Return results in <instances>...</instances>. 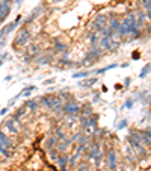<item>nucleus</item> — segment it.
<instances>
[{
    "instance_id": "f257e3e1",
    "label": "nucleus",
    "mask_w": 151,
    "mask_h": 171,
    "mask_svg": "<svg viewBox=\"0 0 151 171\" xmlns=\"http://www.w3.org/2000/svg\"><path fill=\"white\" fill-rule=\"evenodd\" d=\"M106 24H107V17L104 14H98L95 17V20L92 21V29H94V32L100 34V32L106 27Z\"/></svg>"
},
{
    "instance_id": "f03ea898",
    "label": "nucleus",
    "mask_w": 151,
    "mask_h": 171,
    "mask_svg": "<svg viewBox=\"0 0 151 171\" xmlns=\"http://www.w3.org/2000/svg\"><path fill=\"white\" fill-rule=\"evenodd\" d=\"M29 38H30V32H29V29H24V27H23L21 30H20V34H18L17 39H15V45H17V47H24V45H27Z\"/></svg>"
},
{
    "instance_id": "7ed1b4c3",
    "label": "nucleus",
    "mask_w": 151,
    "mask_h": 171,
    "mask_svg": "<svg viewBox=\"0 0 151 171\" xmlns=\"http://www.w3.org/2000/svg\"><path fill=\"white\" fill-rule=\"evenodd\" d=\"M79 111H80V106H79L77 103H73V102H68L67 104H64V114L67 115H76Z\"/></svg>"
},
{
    "instance_id": "20e7f679",
    "label": "nucleus",
    "mask_w": 151,
    "mask_h": 171,
    "mask_svg": "<svg viewBox=\"0 0 151 171\" xmlns=\"http://www.w3.org/2000/svg\"><path fill=\"white\" fill-rule=\"evenodd\" d=\"M5 124H6V127H8V129L11 130L12 133H15V135H17V133L20 132V129L17 127V124L20 126V124H21V123H20L18 120H14V118H11V120H8V121H6Z\"/></svg>"
},
{
    "instance_id": "39448f33",
    "label": "nucleus",
    "mask_w": 151,
    "mask_h": 171,
    "mask_svg": "<svg viewBox=\"0 0 151 171\" xmlns=\"http://www.w3.org/2000/svg\"><path fill=\"white\" fill-rule=\"evenodd\" d=\"M107 157H109V170H110V171H113V170L116 168V153H115V150H113V148H110V150H109Z\"/></svg>"
},
{
    "instance_id": "423d86ee",
    "label": "nucleus",
    "mask_w": 151,
    "mask_h": 171,
    "mask_svg": "<svg viewBox=\"0 0 151 171\" xmlns=\"http://www.w3.org/2000/svg\"><path fill=\"white\" fill-rule=\"evenodd\" d=\"M98 44H100V47L103 50H110L112 49V39L107 38V36H101L100 41H98Z\"/></svg>"
},
{
    "instance_id": "0eeeda50",
    "label": "nucleus",
    "mask_w": 151,
    "mask_h": 171,
    "mask_svg": "<svg viewBox=\"0 0 151 171\" xmlns=\"http://www.w3.org/2000/svg\"><path fill=\"white\" fill-rule=\"evenodd\" d=\"M120 26H121V21L118 18H110L109 20V29L113 32L115 35H118V30H120Z\"/></svg>"
},
{
    "instance_id": "6e6552de",
    "label": "nucleus",
    "mask_w": 151,
    "mask_h": 171,
    "mask_svg": "<svg viewBox=\"0 0 151 171\" xmlns=\"http://www.w3.org/2000/svg\"><path fill=\"white\" fill-rule=\"evenodd\" d=\"M98 155H100V144H92V146L89 147L88 157H89V159H94V157H97Z\"/></svg>"
},
{
    "instance_id": "1a4fd4ad",
    "label": "nucleus",
    "mask_w": 151,
    "mask_h": 171,
    "mask_svg": "<svg viewBox=\"0 0 151 171\" xmlns=\"http://www.w3.org/2000/svg\"><path fill=\"white\" fill-rule=\"evenodd\" d=\"M0 144H2V146H3L5 148H8V150L12 148V141H11L5 133H2V132H0Z\"/></svg>"
},
{
    "instance_id": "9d476101",
    "label": "nucleus",
    "mask_w": 151,
    "mask_h": 171,
    "mask_svg": "<svg viewBox=\"0 0 151 171\" xmlns=\"http://www.w3.org/2000/svg\"><path fill=\"white\" fill-rule=\"evenodd\" d=\"M88 39L91 43V47H94V45H98V41H100V34H97V32H91L88 35Z\"/></svg>"
},
{
    "instance_id": "9b49d317",
    "label": "nucleus",
    "mask_w": 151,
    "mask_h": 171,
    "mask_svg": "<svg viewBox=\"0 0 151 171\" xmlns=\"http://www.w3.org/2000/svg\"><path fill=\"white\" fill-rule=\"evenodd\" d=\"M41 102H42V104H45L47 108H53V104H55V95H44V97H41Z\"/></svg>"
},
{
    "instance_id": "f8f14e48",
    "label": "nucleus",
    "mask_w": 151,
    "mask_h": 171,
    "mask_svg": "<svg viewBox=\"0 0 151 171\" xmlns=\"http://www.w3.org/2000/svg\"><path fill=\"white\" fill-rule=\"evenodd\" d=\"M9 11H11V5H6L3 2H0V15L6 18L9 15Z\"/></svg>"
},
{
    "instance_id": "ddd939ff",
    "label": "nucleus",
    "mask_w": 151,
    "mask_h": 171,
    "mask_svg": "<svg viewBox=\"0 0 151 171\" xmlns=\"http://www.w3.org/2000/svg\"><path fill=\"white\" fill-rule=\"evenodd\" d=\"M56 144H57V139H56V138H55V136H49L47 139H45V148H47V150H53Z\"/></svg>"
},
{
    "instance_id": "4468645a",
    "label": "nucleus",
    "mask_w": 151,
    "mask_h": 171,
    "mask_svg": "<svg viewBox=\"0 0 151 171\" xmlns=\"http://www.w3.org/2000/svg\"><path fill=\"white\" fill-rule=\"evenodd\" d=\"M53 41H55V49H56V52H61V53L67 52V45H65L64 43L59 41V38H55Z\"/></svg>"
},
{
    "instance_id": "2eb2a0df",
    "label": "nucleus",
    "mask_w": 151,
    "mask_h": 171,
    "mask_svg": "<svg viewBox=\"0 0 151 171\" xmlns=\"http://www.w3.org/2000/svg\"><path fill=\"white\" fill-rule=\"evenodd\" d=\"M94 83H97V77H91V79H86V80L80 82V85H79V87H82V88H91Z\"/></svg>"
},
{
    "instance_id": "dca6fc26",
    "label": "nucleus",
    "mask_w": 151,
    "mask_h": 171,
    "mask_svg": "<svg viewBox=\"0 0 151 171\" xmlns=\"http://www.w3.org/2000/svg\"><path fill=\"white\" fill-rule=\"evenodd\" d=\"M57 163H59V167H61V168H65L68 165V157L65 155H59L57 156Z\"/></svg>"
},
{
    "instance_id": "f3484780",
    "label": "nucleus",
    "mask_w": 151,
    "mask_h": 171,
    "mask_svg": "<svg viewBox=\"0 0 151 171\" xmlns=\"http://www.w3.org/2000/svg\"><path fill=\"white\" fill-rule=\"evenodd\" d=\"M118 65L116 64H112V65H107V67H103V68H98V70H95V71H92V73H95V74H101V73H104V71H109V70H112V68H116Z\"/></svg>"
},
{
    "instance_id": "a211bd4d",
    "label": "nucleus",
    "mask_w": 151,
    "mask_h": 171,
    "mask_svg": "<svg viewBox=\"0 0 151 171\" xmlns=\"http://www.w3.org/2000/svg\"><path fill=\"white\" fill-rule=\"evenodd\" d=\"M26 106H27L30 111H36L38 109V102L36 100H27L26 102Z\"/></svg>"
},
{
    "instance_id": "6ab92c4d",
    "label": "nucleus",
    "mask_w": 151,
    "mask_h": 171,
    "mask_svg": "<svg viewBox=\"0 0 151 171\" xmlns=\"http://www.w3.org/2000/svg\"><path fill=\"white\" fill-rule=\"evenodd\" d=\"M0 155H2V156H5L6 159H9V157H11L9 150H8V148H5V147L2 146V144H0Z\"/></svg>"
},
{
    "instance_id": "aec40b11",
    "label": "nucleus",
    "mask_w": 151,
    "mask_h": 171,
    "mask_svg": "<svg viewBox=\"0 0 151 171\" xmlns=\"http://www.w3.org/2000/svg\"><path fill=\"white\" fill-rule=\"evenodd\" d=\"M51 111H53L55 114H61L64 111V103H59V104H55L53 108H51Z\"/></svg>"
},
{
    "instance_id": "412c9836",
    "label": "nucleus",
    "mask_w": 151,
    "mask_h": 171,
    "mask_svg": "<svg viewBox=\"0 0 151 171\" xmlns=\"http://www.w3.org/2000/svg\"><path fill=\"white\" fill-rule=\"evenodd\" d=\"M89 74H91V71H80V73H76V74H73V77H74V79H80V77H89Z\"/></svg>"
},
{
    "instance_id": "4be33fe9",
    "label": "nucleus",
    "mask_w": 151,
    "mask_h": 171,
    "mask_svg": "<svg viewBox=\"0 0 151 171\" xmlns=\"http://www.w3.org/2000/svg\"><path fill=\"white\" fill-rule=\"evenodd\" d=\"M148 73H150V64H147L145 67L142 68V71H141V74H139V77L141 79H143L145 76H148Z\"/></svg>"
},
{
    "instance_id": "5701e85b",
    "label": "nucleus",
    "mask_w": 151,
    "mask_h": 171,
    "mask_svg": "<svg viewBox=\"0 0 151 171\" xmlns=\"http://www.w3.org/2000/svg\"><path fill=\"white\" fill-rule=\"evenodd\" d=\"M38 62H39V64H47V62H50V58H49V56L38 58Z\"/></svg>"
},
{
    "instance_id": "b1692460",
    "label": "nucleus",
    "mask_w": 151,
    "mask_h": 171,
    "mask_svg": "<svg viewBox=\"0 0 151 171\" xmlns=\"http://www.w3.org/2000/svg\"><path fill=\"white\" fill-rule=\"evenodd\" d=\"M76 162H77V156H76V155H74V156H71L70 159H68V163H70L71 167H74V165H76Z\"/></svg>"
},
{
    "instance_id": "393cba45",
    "label": "nucleus",
    "mask_w": 151,
    "mask_h": 171,
    "mask_svg": "<svg viewBox=\"0 0 151 171\" xmlns=\"http://www.w3.org/2000/svg\"><path fill=\"white\" fill-rule=\"evenodd\" d=\"M133 104H135V100H132V98H128V100L126 102V108H133Z\"/></svg>"
},
{
    "instance_id": "a878e982",
    "label": "nucleus",
    "mask_w": 151,
    "mask_h": 171,
    "mask_svg": "<svg viewBox=\"0 0 151 171\" xmlns=\"http://www.w3.org/2000/svg\"><path fill=\"white\" fill-rule=\"evenodd\" d=\"M80 121H82V127L88 126V117H82V118H80Z\"/></svg>"
},
{
    "instance_id": "bb28decb",
    "label": "nucleus",
    "mask_w": 151,
    "mask_h": 171,
    "mask_svg": "<svg viewBox=\"0 0 151 171\" xmlns=\"http://www.w3.org/2000/svg\"><path fill=\"white\" fill-rule=\"evenodd\" d=\"M126 126H127V121H126V120H122L120 124H118V129H124Z\"/></svg>"
},
{
    "instance_id": "cd10ccee",
    "label": "nucleus",
    "mask_w": 151,
    "mask_h": 171,
    "mask_svg": "<svg viewBox=\"0 0 151 171\" xmlns=\"http://www.w3.org/2000/svg\"><path fill=\"white\" fill-rule=\"evenodd\" d=\"M6 56H8V53H3L2 56H0V65H2V64H3V61H5V59H6Z\"/></svg>"
},
{
    "instance_id": "c85d7f7f",
    "label": "nucleus",
    "mask_w": 151,
    "mask_h": 171,
    "mask_svg": "<svg viewBox=\"0 0 151 171\" xmlns=\"http://www.w3.org/2000/svg\"><path fill=\"white\" fill-rule=\"evenodd\" d=\"M8 111H9V106H8V108H5V109H2V111H0V115H5L6 112H8Z\"/></svg>"
},
{
    "instance_id": "c756f323",
    "label": "nucleus",
    "mask_w": 151,
    "mask_h": 171,
    "mask_svg": "<svg viewBox=\"0 0 151 171\" xmlns=\"http://www.w3.org/2000/svg\"><path fill=\"white\" fill-rule=\"evenodd\" d=\"M98 100H100V94L95 93V94H94V102H98Z\"/></svg>"
},
{
    "instance_id": "7c9ffc66",
    "label": "nucleus",
    "mask_w": 151,
    "mask_h": 171,
    "mask_svg": "<svg viewBox=\"0 0 151 171\" xmlns=\"http://www.w3.org/2000/svg\"><path fill=\"white\" fill-rule=\"evenodd\" d=\"M130 80H132V79H130V77H127L126 80H124V85H126V87H128V85H130Z\"/></svg>"
},
{
    "instance_id": "2f4dec72",
    "label": "nucleus",
    "mask_w": 151,
    "mask_h": 171,
    "mask_svg": "<svg viewBox=\"0 0 151 171\" xmlns=\"http://www.w3.org/2000/svg\"><path fill=\"white\" fill-rule=\"evenodd\" d=\"M21 2H23V0H15V3H17V5H20Z\"/></svg>"
},
{
    "instance_id": "473e14b6",
    "label": "nucleus",
    "mask_w": 151,
    "mask_h": 171,
    "mask_svg": "<svg viewBox=\"0 0 151 171\" xmlns=\"http://www.w3.org/2000/svg\"><path fill=\"white\" fill-rule=\"evenodd\" d=\"M62 171H68V168H67V167H65V168H62Z\"/></svg>"
},
{
    "instance_id": "72a5a7b5",
    "label": "nucleus",
    "mask_w": 151,
    "mask_h": 171,
    "mask_svg": "<svg viewBox=\"0 0 151 171\" xmlns=\"http://www.w3.org/2000/svg\"><path fill=\"white\" fill-rule=\"evenodd\" d=\"M11 2H12V0H11Z\"/></svg>"
}]
</instances>
